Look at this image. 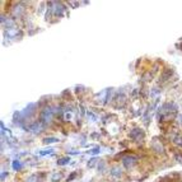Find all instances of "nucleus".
<instances>
[{"label": "nucleus", "mask_w": 182, "mask_h": 182, "mask_svg": "<svg viewBox=\"0 0 182 182\" xmlns=\"http://www.w3.org/2000/svg\"><path fill=\"white\" fill-rule=\"evenodd\" d=\"M129 138L134 141H141V140H144V138H145V132L140 127H134L129 131Z\"/></svg>", "instance_id": "f257e3e1"}, {"label": "nucleus", "mask_w": 182, "mask_h": 182, "mask_svg": "<svg viewBox=\"0 0 182 182\" xmlns=\"http://www.w3.org/2000/svg\"><path fill=\"white\" fill-rule=\"evenodd\" d=\"M122 164L125 168L131 169L138 164V157L135 155H126L125 158H122Z\"/></svg>", "instance_id": "f03ea898"}, {"label": "nucleus", "mask_w": 182, "mask_h": 182, "mask_svg": "<svg viewBox=\"0 0 182 182\" xmlns=\"http://www.w3.org/2000/svg\"><path fill=\"white\" fill-rule=\"evenodd\" d=\"M150 148H152V149L154 150L155 153H158V154H162V153H164V148H163V145L161 144V141L158 140V139H154V140L152 141Z\"/></svg>", "instance_id": "7ed1b4c3"}, {"label": "nucleus", "mask_w": 182, "mask_h": 182, "mask_svg": "<svg viewBox=\"0 0 182 182\" xmlns=\"http://www.w3.org/2000/svg\"><path fill=\"white\" fill-rule=\"evenodd\" d=\"M109 175H111L113 178H121V176H122V169L120 168L118 166H115L111 168V171H109Z\"/></svg>", "instance_id": "20e7f679"}, {"label": "nucleus", "mask_w": 182, "mask_h": 182, "mask_svg": "<svg viewBox=\"0 0 182 182\" xmlns=\"http://www.w3.org/2000/svg\"><path fill=\"white\" fill-rule=\"evenodd\" d=\"M173 69H166L164 70V73L161 75V78H159V83H164L167 79H169L171 78V75H173Z\"/></svg>", "instance_id": "39448f33"}, {"label": "nucleus", "mask_w": 182, "mask_h": 182, "mask_svg": "<svg viewBox=\"0 0 182 182\" xmlns=\"http://www.w3.org/2000/svg\"><path fill=\"white\" fill-rule=\"evenodd\" d=\"M28 127H30L28 130L32 131V132H35V134H40V132L42 131V129H44L40 122H33V124H31V125L28 126Z\"/></svg>", "instance_id": "423d86ee"}, {"label": "nucleus", "mask_w": 182, "mask_h": 182, "mask_svg": "<svg viewBox=\"0 0 182 182\" xmlns=\"http://www.w3.org/2000/svg\"><path fill=\"white\" fill-rule=\"evenodd\" d=\"M69 162H70V158H69V157H64L63 159H59V161H57V164H59V166H63V164L69 163Z\"/></svg>", "instance_id": "0eeeda50"}, {"label": "nucleus", "mask_w": 182, "mask_h": 182, "mask_svg": "<svg viewBox=\"0 0 182 182\" xmlns=\"http://www.w3.org/2000/svg\"><path fill=\"white\" fill-rule=\"evenodd\" d=\"M61 177H63V173H55L52 176V182H59L61 180Z\"/></svg>", "instance_id": "6e6552de"}, {"label": "nucleus", "mask_w": 182, "mask_h": 182, "mask_svg": "<svg viewBox=\"0 0 182 182\" xmlns=\"http://www.w3.org/2000/svg\"><path fill=\"white\" fill-rule=\"evenodd\" d=\"M97 162H98V158H93V159H90L87 163V167H88V168H92V167L97 163Z\"/></svg>", "instance_id": "1a4fd4ad"}, {"label": "nucleus", "mask_w": 182, "mask_h": 182, "mask_svg": "<svg viewBox=\"0 0 182 182\" xmlns=\"http://www.w3.org/2000/svg\"><path fill=\"white\" fill-rule=\"evenodd\" d=\"M56 141H59V139H56V138H50V139H44V143H45V144H51V143H56Z\"/></svg>", "instance_id": "9d476101"}, {"label": "nucleus", "mask_w": 182, "mask_h": 182, "mask_svg": "<svg viewBox=\"0 0 182 182\" xmlns=\"http://www.w3.org/2000/svg\"><path fill=\"white\" fill-rule=\"evenodd\" d=\"M21 167H22V166H21V163H19L18 161H14V162H13V168H14V169L19 171V169H21Z\"/></svg>", "instance_id": "9b49d317"}, {"label": "nucleus", "mask_w": 182, "mask_h": 182, "mask_svg": "<svg viewBox=\"0 0 182 182\" xmlns=\"http://www.w3.org/2000/svg\"><path fill=\"white\" fill-rule=\"evenodd\" d=\"M176 159L182 164V152H178V153H177V154H176Z\"/></svg>", "instance_id": "f8f14e48"}, {"label": "nucleus", "mask_w": 182, "mask_h": 182, "mask_svg": "<svg viewBox=\"0 0 182 182\" xmlns=\"http://www.w3.org/2000/svg\"><path fill=\"white\" fill-rule=\"evenodd\" d=\"M98 168V172H103V168H104V162H101V163L97 166Z\"/></svg>", "instance_id": "ddd939ff"}, {"label": "nucleus", "mask_w": 182, "mask_h": 182, "mask_svg": "<svg viewBox=\"0 0 182 182\" xmlns=\"http://www.w3.org/2000/svg\"><path fill=\"white\" fill-rule=\"evenodd\" d=\"M76 176V172H73V173H70V176H69V178H68V181H71V180H74V177Z\"/></svg>", "instance_id": "4468645a"}, {"label": "nucleus", "mask_w": 182, "mask_h": 182, "mask_svg": "<svg viewBox=\"0 0 182 182\" xmlns=\"http://www.w3.org/2000/svg\"><path fill=\"white\" fill-rule=\"evenodd\" d=\"M52 150H45V152H41V155H45V154H50Z\"/></svg>", "instance_id": "2eb2a0df"}, {"label": "nucleus", "mask_w": 182, "mask_h": 182, "mask_svg": "<svg viewBox=\"0 0 182 182\" xmlns=\"http://www.w3.org/2000/svg\"><path fill=\"white\" fill-rule=\"evenodd\" d=\"M98 152H99V148H97V149H93L92 152H89V153H92V154H97Z\"/></svg>", "instance_id": "dca6fc26"}]
</instances>
